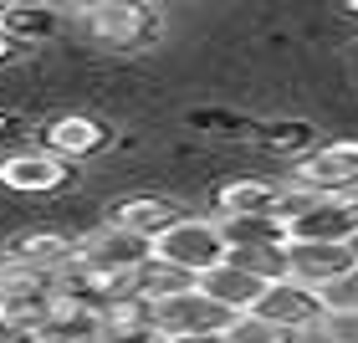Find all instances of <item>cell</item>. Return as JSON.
I'll return each mask as SVG.
<instances>
[{
  "mask_svg": "<svg viewBox=\"0 0 358 343\" xmlns=\"http://www.w3.org/2000/svg\"><path fill=\"white\" fill-rule=\"evenodd\" d=\"M159 251L149 236H134L123 231V225H103V231H92L87 241H77V267L92 272L97 282H103L113 298H123V292H138V272L149 267Z\"/></svg>",
  "mask_w": 358,
  "mask_h": 343,
  "instance_id": "cell-1",
  "label": "cell"
},
{
  "mask_svg": "<svg viewBox=\"0 0 358 343\" xmlns=\"http://www.w3.org/2000/svg\"><path fill=\"white\" fill-rule=\"evenodd\" d=\"M154 251H159V261L189 272L194 282L236 256L231 241H225V231H220V216H185V220H174L169 231L154 241Z\"/></svg>",
  "mask_w": 358,
  "mask_h": 343,
  "instance_id": "cell-2",
  "label": "cell"
},
{
  "mask_svg": "<svg viewBox=\"0 0 358 343\" xmlns=\"http://www.w3.org/2000/svg\"><path fill=\"white\" fill-rule=\"evenodd\" d=\"M292 185L328 195V200H353L358 195V139H338L322 149H307L292 164Z\"/></svg>",
  "mask_w": 358,
  "mask_h": 343,
  "instance_id": "cell-3",
  "label": "cell"
},
{
  "mask_svg": "<svg viewBox=\"0 0 358 343\" xmlns=\"http://www.w3.org/2000/svg\"><path fill=\"white\" fill-rule=\"evenodd\" d=\"M282 231H287V241H297V246H348L358 236V205L317 195L307 210L282 216Z\"/></svg>",
  "mask_w": 358,
  "mask_h": 343,
  "instance_id": "cell-4",
  "label": "cell"
},
{
  "mask_svg": "<svg viewBox=\"0 0 358 343\" xmlns=\"http://www.w3.org/2000/svg\"><path fill=\"white\" fill-rule=\"evenodd\" d=\"M271 282L276 276L266 272V267H256V261H246V256H231L225 267H215V272H205L200 276V292L205 298H215L225 313H256L262 307V298L271 292Z\"/></svg>",
  "mask_w": 358,
  "mask_h": 343,
  "instance_id": "cell-5",
  "label": "cell"
},
{
  "mask_svg": "<svg viewBox=\"0 0 358 343\" xmlns=\"http://www.w3.org/2000/svg\"><path fill=\"white\" fill-rule=\"evenodd\" d=\"M87 31L103 46H149L159 36V10L154 6H134V0H103V6H87L83 10Z\"/></svg>",
  "mask_w": 358,
  "mask_h": 343,
  "instance_id": "cell-6",
  "label": "cell"
},
{
  "mask_svg": "<svg viewBox=\"0 0 358 343\" xmlns=\"http://www.w3.org/2000/svg\"><path fill=\"white\" fill-rule=\"evenodd\" d=\"M236 323V313H225L215 298H205L200 287L185 298H169L154 307V328L164 338H200V333H225Z\"/></svg>",
  "mask_w": 358,
  "mask_h": 343,
  "instance_id": "cell-7",
  "label": "cell"
},
{
  "mask_svg": "<svg viewBox=\"0 0 358 343\" xmlns=\"http://www.w3.org/2000/svg\"><path fill=\"white\" fill-rule=\"evenodd\" d=\"M72 169L77 164L57 159L52 149H21V154L0 159V185L15 190V195H52V190L72 185Z\"/></svg>",
  "mask_w": 358,
  "mask_h": 343,
  "instance_id": "cell-8",
  "label": "cell"
},
{
  "mask_svg": "<svg viewBox=\"0 0 358 343\" xmlns=\"http://www.w3.org/2000/svg\"><path fill=\"white\" fill-rule=\"evenodd\" d=\"M256 313L282 323V328H292V333H317L322 318H328V302H322L317 287H302V282H292V276H276Z\"/></svg>",
  "mask_w": 358,
  "mask_h": 343,
  "instance_id": "cell-9",
  "label": "cell"
},
{
  "mask_svg": "<svg viewBox=\"0 0 358 343\" xmlns=\"http://www.w3.org/2000/svg\"><path fill=\"white\" fill-rule=\"evenodd\" d=\"M282 267H287L292 282L328 292L333 282H343L358 261H353L348 246H297V241H287V246H282Z\"/></svg>",
  "mask_w": 358,
  "mask_h": 343,
  "instance_id": "cell-10",
  "label": "cell"
},
{
  "mask_svg": "<svg viewBox=\"0 0 358 343\" xmlns=\"http://www.w3.org/2000/svg\"><path fill=\"white\" fill-rule=\"evenodd\" d=\"M108 144H113L108 123L92 118V113H62V118L46 123V149L57 159H67V164H83V159L103 154Z\"/></svg>",
  "mask_w": 358,
  "mask_h": 343,
  "instance_id": "cell-11",
  "label": "cell"
},
{
  "mask_svg": "<svg viewBox=\"0 0 358 343\" xmlns=\"http://www.w3.org/2000/svg\"><path fill=\"white\" fill-rule=\"evenodd\" d=\"M6 261L26 267V272H41V276H62L77 261V241H67L62 231H26V236L10 241Z\"/></svg>",
  "mask_w": 358,
  "mask_h": 343,
  "instance_id": "cell-12",
  "label": "cell"
},
{
  "mask_svg": "<svg viewBox=\"0 0 358 343\" xmlns=\"http://www.w3.org/2000/svg\"><path fill=\"white\" fill-rule=\"evenodd\" d=\"M174 220H185V210L174 200H164V195H134V200H118V210H113V225H123L134 236H149V241H159Z\"/></svg>",
  "mask_w": 358,
  "mask_h": 343,
  "instance_id": "cell-13",
  "label": "cell"
},
{
  "mask_svg": "<svg viewBox=\"0 0 358 343\" xmlns=\"http://www.w3.org/2000/svg\"><path fill=\"white\" fill-rule=\"evenodd\" d=\"M282 195L287 185H276V179H231V185L215 190V205L220 216H276Z\"/></svg>",
  "mask_w": 358,
  "mask_h": 343,
  "instance_id": "cell-14",
  "label": "cell"
},
{
  "mask_svg": "<svg viewBox=\"0 0 358 343\" xmlns=\"http://www.w3.org/2000/svg\"><path fill=\"white\" fill-rule=\"evenodd\" d=\"M103 338H108V318L97 307H77L67 298L57 302L52 323L36 333V343H103Z\"/></svg>",
  "mask_w": 358,
  "mask_h": 343,
  "instance_id": "cell-15",
  "label": "cell"
},
{
  "mask_svg": "<svg viewBox=\"0 0 358 343\" xmlns=\"http://www.w3.org/2000/svg\"><path fill=\"white\" fill-rule=\"evenodd\" d=\"M220 231L225 241H231V251H282L287 246V231H282V220L276 216H220Z\"/></svg>",
  "mask_w": 358,
  "mask_h": 343,
  "instance_id": "cell-16",
  "label": "cell"
},
{
  "mask_svg": "<svg viewBox=\"0 0 358 343\" xmlns=\"http://www.w3.org/2000/svg\"><path fill=\"white\" fill-rule=\"evenodd\" d=\"M194 287H200V282H194L189 272H179V267H169V261H159V256L138 272V298L149 307L169 302V298H185V292H194Z\"/></svg>",
  "mask_w": 358,
  "mask_h": 343,
  "instance_id": "cell-17",
  "label": "cell"
},
{
  "mask_svg": "<svg viewBox=\"0 0 358 343\" xmlns=\"http://www.w3.org/2000/svg\"><path fill=\"white\" fill-rule=\"evenodd\" d=\"M0 26H6L15 41H52L62 15L52 6H6L0 10Z\"/></svg>",
  "mask_w": 358,
  "mask_h": 343,
  "instance_id": "cell-18",
  "label": "cell"
},
{
  "mask_svg": "<svg viewBox=\"0 0 358 343\" xmlns=\"http://www.w3.org/2000/svg\"><path fill=\"white\" fill-rule=\"evenodd\" d=\"M302 333L282 328V323H271L262 313H241L231 328H225V343H297Z\"/></svg>",
  "mask_w": 358,
  "mask_h": 343,
  "instance_id": "cell-19",
  "label": "cell"
},
{
  "mask_svg": "<svg viewBox=\"0 0 358 343\" xmlns=\"http://www.w3.org/2000/svg\"><path fill=\"white\" fill-rule=\"evenodd\" d=\"M317 343H358V313H328L317 328Z\"/></svg>",
  "mask_w": 358,
  "mask_h": 343,
  "instance_id": "cell-20",
  "label": "cell"
},
{
  "mask_svg": "<svg viewBox=\"0 0 358 343\" xmlns=\"http://www.w3.org/2000/svg\"><path fill=\"white\" fill-rule=\"evenodd\" d=\"M322 302H328V313H358V267L322 292Z\"/></svg>",
  "mask_w": 358,
  "mask_h": 343,
  "instance_id": "cell-21",
  "label": "cell"
},
{
  "mask_svg": "<svg viewBox=\"0 0 358 343\" xmlns=\"http://www.w3.org/2000/svg\"><path fill=\"white\" fill-rule=\"evenodd\" d=\"M103 343H169V338L159 333L154 323H138V328H108Z\"/></svg>",
  "mask_w": 358,
  "mask_h": 343,
  "instance_id": "cell-22",
  "label": "cell"
},
{
  "mask_svg": "<svg viewBox=\"0 0 358 343\" xmlns=\"http://www.w3.org/2000/svg\"><path fill=\"white\" fill-rule=\"evenodd\" d=\"M307 139H313V128H307V123H292V128H271V134H266V144H271V149H302Z\"/></svg>",
  "mask_w": 358,
  "mask_h": 343,
  "instance_id": "cell-23",
  "label": "cell"
},
{
  "mask_svg": "<svg viewBox=\"0 0 358 343\" xmlns=\"http://www.w3.org/2000/svg\"><path fill=\"white\" fill-rule=\"evenodd\" d=\"M0 343H36V333H21V328H10V323H0Z\"/></svg>",
  "mask_w": 358,
  "mask_h": 343,
  "instance_id": "cell-24",
  "label": "cell"
},
{
  "mask_svg": "<svg viewBox=\"0 0 358 343\" xmlns=\"http://www.w3.org/2000/svg\"><path fill=\"white\" fill-rule=\"evenodd\" d=\"M15 46H21V41H15L6 26H0V62H10V57H15Z\"/></svg>",
  "mask_w": 358,
  "mask_h": 343,
  "instance_id": "cell-25",
  "label": "cell"
},
{
  "mask_svg": "<svg viewBox=\"0 0 358 343\" xmlns=\"http://www.w3.org/2000/svg\"><path fill=\"white\" fill-rule=\"evenodd\" d=\"M169 343H225V333H200V338H169Z\"/></svg>",
  "mask_w": 358,
  "mask_h": 343,
  "instance_id": "cell-26",
  "label": "cell"
},
{
  "mask_svg": "<svg viewBox=\"0 0 358 343\" xmlns=\"http://www.w3.org/2000/svg\"><path fill=\"white\" fill-rule=\"evenodd\" d=\"M348 251H353V261H358V236H353V241H348Z\"/></svg>",
  "mask_w": 358,
  "mask_h": 343,
  "instance_id": "cell-27",
  "label": "cell"
},
{
  "mask_svg": "<svg viewBox=\"0 0 358 343\" xmlns=\"http://www.w3.org/2000/svg\"><path fill=\"white\" fill-rule=\"evenodd\" d=\"M348 15H358V0H348Z\"/></svg>",
  "mask_w": 358,
  "mask_h": 343,
  "instance_id": "cell-28",
  "label": "cell"
},
{
  "mask_svg": "<svg viewBox=\"0 0 358 343\" xmlns=\"http://www.w3.org/2000/svg\"><path fill=\"white\" fill-rule=\"evenodd\" d=\"M353 205H358V195H353Z\"/></svg>",
  "mask_w": 358,
  "mask_h": 343,
  "instance_id": "cell-29",
  "label": "cell"
}]
</instances>
